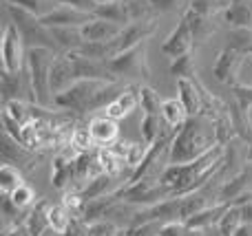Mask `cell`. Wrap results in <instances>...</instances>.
Segmentation results:
<instances>
[{
	"label": "cell",
	"mask_w": 252,
	"mask_h": 236,
	"mask_svg": "<svg viewBox=\"0 0 252 236\" xmlns=\"http://www.w3.org/2000/svg\"><path fill=\"white\" fill-rule=\"evenodd\" d=\"M219 128L213 115L208 113H197L186 119L179 131H175L173 141H170V153L168 163H188L199 159L215 146H219Z\"/></svg>",
	"instance_id": "cell-1"
},
{
	"label": "cell",
	"mask_w": 252,
	"mask_h": 236,
	"mask_svg": "<svg viewBox=\"0 0 252 236\" xmlns=\"http://www.w3.org/2000/svg\"><path fill=\"white\" fill-rule=\"evenodd\" d=\"M124 88L120 82H106V79H78L66 91L53 97V104L64 110H95L106 108Z\"/></svg>",
	"instance_id": "cell-2"
},
{
	"label": "cell",
	"mask_w": 252,
	"mask_h": 236,
	"mask_svg": "<svg viewBox=\"0 0 252 236\" xmlns=\"http://www.w3.org/2000/svg\"><path fill=\"white\" fill-rule=\"evenodd\" d=\"M58 53L44 47L27 49L25 55V78L29 86V100L40 106H53V93L49 86V69Z\"/></svg>",
	"instance_id": "cell-3"
},
{
	"label": "cell",
	"mask_w": 252,
	"mask_h": 236,
	"mask_svg": "<svg viewBox=\"0 0 252 236\" xmlns=\"http://www.w3.org/2000/svg\"><path fill=\"white\" fill-rule=\"evenodd\" d=\"M7 13L11 16L13 25L18 26V31H20V35H22V42L27 44V49L44 47V49H51V51L58 53V42L53 40L51 29L44 26L38 16L16 7V4H7Z\"/></svg>",
	"instance_id": "cell-4"
},
{
	"label": "cell",
	"mask_w": 252,
	"mask_h": 236,
	"mask_svg": "<svg viewBox=\"0 0 252 236\" xmlns=\"http://www.w3.org/2000/svg\"><path fill=\"white\" fill-rule=\"evenodd\" d=\"M118 194L128 206H142V208L155 206V203L173 197L170 188L161 184V179H157V177H144V179L135 181V184H126L118 190Z\"/></svg>",
	"instance_id": "cell-5"
},
{
	"label": "cell",
	"mask_w": 252,
	"mask_h": 236,
	"mask_svg": "<svg viewBox=\"0 0 252 236\" xmlns=\"http://www.w3.org/2000/svg\"><path fill=\"white\" fill-rule=\"evenodd\" d=\"M106 66L120 79H124V78L126 79H148L151 71H148V62H146V40L135 44L128 51L106 60Z\"/></svg>",
	"instance_id": "cell-6"
},
{
	"label": "cell",
	"mask_w": 252,
	"mask_h": 236,
	"mask_svg": "<svg viewBox=\"0 0 252 236\" xmlns=\"http://www.w3.org/2000/svg\"><path fill=\"white\" fill-rule=\"evenodd\" d=\"M22 35L18 31V26L11 22H7L2 29V42H0V53H2V71L7 73H20L25 69V55L22 51Z\"/></svg>",
	"instance_id": "cell-7"
},
{
	"label": "cell",
	"mask_w": 252,
	"mask_h": 236,
	"mask_svg": "<svg viewBox=\"0 0 252 236\" xmlns=\"http://www.w3.org/2000/svg\"><path fill=\"white\" fill-rule=\"evenodd\" d=\"M153 31H155V22H151V20H135V22H128V25L122 26V31H120V33L109 42V47H111V57L120 55V53H124V51H128V49H133L135 44L144 42V40H146L148 35L153 33Z\"/></svg>",
	"instance_id": "cell-8"
},
{
	"label": "cell",
	"mask_w": 252,
	"mask_h": 236,
	"mask_svg": "<svg viewBox=\"0 0 252 236\" xmlns=\"http://www.w3.org/2000/svg\"><path fill=\"white\" fill-rule=\"evenodd\" d=\"M73 82H78V78H75L71 51L56 55V57H53V62H51V69H49V86H51L53 97H56L58 93L66 91V88H69Z\"/></svg>",
	"instance_id": "cell-9"
},
{
	"label": "cell",
	"mask_w": 252,
	"mask_h": 236,
	"mask_svg": "<svg viewBox=\"0 0 252 236\" xmlns=\"http://www.w3.org/2000/svg\"><path fill=\"white\" fill-rule=\"evenodd\" d=\"M246 53L239 51L235 47H226L221 53H219L217 62L213 66V75L223 84H230L235 86L237 84V75H239V66L244 64Z\"/></svg>",
	"instance_id": "cell-10"
},
{
	"label": "cell",
	"mask_w": 252,
	"mask_h": 236,
	"mask_svg": "<svg viewBox=\"0 0 252 236\" xmlns=\"http://www.w3.org/2000/svg\"><path fill=\"white\" fill-rule=\"evenodd\" d=\"M93 18L95 16L89 11H80V9H73L69 4H58L53 11H49L47 16L40 18V22L44 26H49V29L51 26H82Z\"/></svg>",
	"instance_id": "cell-11"
},
{
	"label": "cell",
	"mask_w": 252,
	"mask_h": 236,
	"mask_svg": "<svg viewBox=\"0 0 252 236\" xmlns=\"http://www.w3.org/2000/svg\"><path fill=\"white\" fill-rule=\"evenodd\" d=\"M192 42H195V35H192L188 20L182 16V20H179V25L175 26V31L166 38V42L161 44V51L170 57H179V55H184V53L190 51Z\"/></svg>",
	"instance_id": "cell-12"
},
{
	"label": "cell",
	"mask_w": 252,
	"mask_h": 236,
	"mask_svg": "<svg viewBox=\"0 0 252 236\" xmlns=\"http://www.w3.org/2000/svg\"><path fill=\"white\" fill-rule=\"evenodd\" d=\"M80 31H82L84 42H109V40H113L115 35L122 31V25L95 16L93 20H89L87 25L80 26Z\"/></svg>",
	"instance_id": "cell-13"
},
{
	"label": "cell",
	"mask_w": 252,
	"mask_h": 236,
	"mask_svg": "<svg viewBox=\"0 0 252 236\" xmlns=\"http://www.w3.org/2000/svg\"><path fill=\"white\" fill-rule=\"evenodd\" d=\"M139 88L142 86H126L109 106H106V115L113 119H124L126 115H130L139 106Z\"/></svg>",
	"instance_id": "cell-14"
},
{
	"label": "cell",
	"mask_w": 252,
	"mask_h": 236,
	"mask_svg": "<svg viewBox=\"0 0 252 236\" xmlns=\"http://www.w3.org/2000/svg\"><path fill=\"white\" fill-rule=\"evenodd\" d=\"M177 91H179V100L186 106L188 115H197L204 110V95H201V86L197 84V79L177 78Z\"/></svg>",
	"instance_id": "cell-15"
},
{
	"label": "cell",
	"mask_w": 252,
	"mask_h": 236,
	"mask_svg": "<svg viewBox=\"0 0 252 236\" xmlns=\"http://www.w3.org/2000/svg\"><path fill=\"white\" fill-rule=\"evenodd\" d=\"M91 137L95 144H100L102 148L104 146H113L118 141V135H120V128H118V119L109 117V115H102V117H93L91 124Z\"/></svg>",
	"instance_id": "cell-16"
},
{
	"label": "cell",
	"mask_w": 252,
	"mask_h": 236,
	"mask_svg": "<svg viewBox=\"0 0 252 236\" xmlns=\"http://www.w3.org/2000/svg\"><path fill=\"white\" fill-rule=\"evenodd\" d=\"M228 206H230V203H215V206H208V208H204V210H199L197 214H192L190 219L186 221L188 230H190L192 234H199V232H204L206 228H210V225L219 223V219H221L223 212L228 210Z\"/></svg>",
	"instance_id": "cell-17"
},
{
	"label": "cell",
	"mask_w": 252,
	"mask_h": 236,
	"mask_svg": "<svg viewBox=\"0 0 252 236\" xmlns=\"http://www.w3.org/2000/svg\"><path fill=\"white\" fill-rule=\"evenodd\" d=\"M118 179L120 177H113V175H109V172H102V175L93 177V179L84 185L82 197L87 199V201H91V199H100V197H106V194H115L118 192V190H115Z\"/></svg>",
	"instance_id": "cell-18"
},
{
	"label": "cell",
	"mask_w": 252,
	"mask_h": 236,
	"mask_svg": "<svg viewBox=\"0 0 252 236\" xmlns=\"http://www.w3.org/2000/svg\"><path fill=\"white\" fill-rule=\"evenodd\" d=\"M223 18L230 22L235 29H248L252 26V7L248 0H230L223 9Z\"/></svg>",
	"instance_id": "cell-19"
},
{
	"label": "cell",
	"mask_w": 252,
	"mask_h": 236,
	"mask_svg": "<svg viewBox=\"0 0 252 236\" xmlns=\"http://www.w3.org/2000/svg\"><path fill=\"white\" fill-rule=\"evenodd\" d=\"M22 93L29 97L25 71H20V73H7V71H2V104H7L11 100H22Z\"/></svg>",
	"instance_id": "cell-20"
},
{
	"label": "cell",
	"mask_w": 252,
	"mask_h": 236,
	"mask_svg": "<svg viewBox=\"0 0 252 236\" xmlns=\"http://www.w3.org/2000/svg\"><path fill=\"white\" fill-rule=\"evenodd\" d=\"M188 117H190V115H188L186 106L182 104V100L170 97V100L161 102V119H164V124L170 131H179V128L186 124Z\"/></svg>",
	"instance_id": "cell-21"
},
{
	"label": "cell",
	"mask_w": 252,
	"mask_h": 236,
	"mask_svg": "<svg viewBox=\"0 0 252 236\" xmlns=\"http://www.w3.org/2000/svg\"><path fill=\"white\" fill-rule=\"evenodd\" d=\"M25 225L27 230H29L31 236H44L49 232V203L44 201V199H40L38 203H35V208L27 214L25 219Z\"/></svg>",
	"instance_id": "cell-22"
},
{
	"label": "cell",
	"mask_w": 252,
	"mask_h": 236,
	"mask_svg": "<svg viewBox=\"0 0 252 236\" xmlns=\"http://www.w3.org/2000/svg\"><path fill=\"white\" fill-rule=\"evenodd\" d=\"M250 181H252V172L250 170H241L239 175H235L232 179L223 181L221 190H219V194H217L219 203H230L235 197H239L241 192H246L248 185H250Z\"/></svg>",
	"instance_id": "cell-23"
},
{
	"label": "cell",
	"mask_w": 252,
	"mask_h": 236,
	"mask_svg": "<svg viewBox=\"0 0 252 236\" xmlns=\"http://www.w3.org/2000/svg\"><path fill=\"white\" fill-rule=\"evenodd\" d=\"M51 35L58 42V47L66 49V51H78L84 42L80 26H51Z\"/></svg>",
	"instance_id": "cell-24"
},
{
	"label": "cell",
	"mask_w": 252,
	"mask_h": 236,
	"mask_svg": "<svg viewBox=\"0 0 252 236\" xmlns=\"http://www.w3.org/2000/svg\"><path fill=\"white\" fill-rule=\"evenodd\" d=\"M73 175H75L73 161H71V159H66L62 153H58L56 159H53V168H51V184L56 185V188L62 190L66 184H71V181H73Z\"/></svg>",
	"instance_id": "cell-25"
},
{
	"label": "cell",
	"mask_w": 252,
	"mask_h": 236,
	"mask_svg": "<svg viewBox=\"0 0 252 236\" xmlns=\"http://www.w3.org/2000/svg\"><path fill=\"white\" fill-rule=\"evenodd\" d=\"M2 115L11 117L13 122H18L20 126H27L29 122H33L35 115H33V102L27 104L22 100H11L7 104H2Z\"/></svg>",
	"instance_id": "cell-26"
},
{
	"label": "cell",
	"mask_w": 252,
	"mask_h": 236,
	"mask_svg": "<svg viewBox=\"0 0 252 236\" xmlns=\"http://www.w3.org/2000/svg\"><path fill=\"white\" fill-rule=\"evenodd\" d=\"M244 225V212H241V206H228V210L223 212V216L219 219L217 228L221 236H235L237 230Z\"/></svg>",
	"instance_id": "cell-27"
},
{
	"label": "cell",
	"mask_w": 252,
	"mask_h": 236,
	"mask_svg": "<svg viewBox=\"0 0 252 236\" xmlns=\"http://www.w3.org/2000/svg\"><path fill=\"white\" fill-rule=\"evenodd\" d=\"M95 16L97 18H104V20H111V22H118V25H122V26H126L130 22L128 16H126L124 0H111V2L97 4Z\"/></svg>",
	"instance_id": "cell-28"
},
{
	"label": "cell",
	"mask_w": 252,
	"mask_h": 236,
	"mask_svg": "<svg viewBox=\"0 0 252 236\" xmlns=\"http://www.w3.org/2000/svg\"><path fill=\"white\" fill-rule=\"evenodd\" d=\"M22 184H25V181H22V175H20V170H18V166L4 161L2 166H0V190H2V194H11L13 190H18Z\"/></svg>",
	"instance_id": "cell-29"
},
{
	"label": "cell",
	"mask_w": 252,
	"mask_h": 236,
	"mask_svg": "<svg viewBox=\"0 0 252 236\" xmlns=\"http://www.w3.org/2000/svg\"><path fill=\"white\" fill-rule=\"evenodd\" d=\"M69 214L71 212L64 206H49V228H51V232H58L62 236L69 232L71 223H73Z\"/></svg>",
	"instance_id": "cell-30"
},
{
	"label": "cell",
	"mask_w": 252,
	"mask_h": 236,
	"mask_svg": "<svg viewBox=\"0 0 252 236\" xmlns=\"http://www.w3.org/2000/svg\"><path fill=\"white\" fill-rule=\"evenodd\" d=\"M184 18H186L188 25H190V31H192V35H195V42H204V40L215 31V26L208 22V18L197 16V13H192L190 9L184 11Z\"/></svg>",
	"instance_id": "cell-31"
},
{
	"label": "cell",
	"mask_w": 252,
	"mask_h": 236,
	"mask_svg": "<svg viewBox=\"0 0 252 236\" xmlns=\"http://www.w3.org/2000/svg\"><path fill=\"white\" fill-rule=\"evenodd\" d=\"M4 4H16V7L42 18V16H47L49 11H53L56 4H60V2H58V0H4Z\"/></svg>",
	"instance_id": "cell-32"
},
{
	"label": "cell",
	"mask_w": 252,
	"mask_h": 236,
	"mask_svg": "<svg viewBox=\"0 0 252 236\" xmlns=\"http://www.w3.org/2000/svg\"><path fill=\"white\" fill-rule=\"evenodd\" d=\"M170 73H173L175 78L195 79L197 69H195V55H192V51H188V53H184V55L175 57L173 64H170Z\"/></svg>",
	"instance_id": "cell-33"
},
{
	"label": "cell",
	"mask_w": 252,
	"mask_h": 236,
	"mask_svg": "<svg viewBox=\"0 0 252 236\" xmlns=\"http://www.w3.org/2000/svg\"><path fill=\"white\" fill-rule=\"evenodd\" d=\"M230 0H188V9L197 16H204V18H210L215 13L223 11L228 7Z\"/></svg>",
	"instance_id": "cell-34"
},
{
	"label": "cell",
	"mask_w": 252,
	"mask_h": 236,
	"mask_svg": "<svg viewBox=\"0 0 252 236\" xmlns=\"http://www.w3.org/2000/svg\"><path fill=\"white\" fill-rule=\"evenodd\" d=\"M139 131H142V141L146 146L155 144L161 135L159 128V115H144L142 122H139Z\"/></svg>",
	"instance_id": "cell-35"
},
{
	"label": "cell",
	"mask_w": 252,
	"mask_h": 236,
	"mask_svg": "<svg viewBox=\"0 0 252 236\" xmlns=\"http://www.w3.org/2000/svg\"><path fill=\"white\" fill-rule=\"evenodd\" d=\"M139 106L144 115H161V100L151 86L139 88Z\"/></svg>",
	"instance_id": "cell-36"
},
{
	"label": "cell",
	"mask_w": 252,
	"mask_h": 236,
	"mask_svg": "<svg viewBox=\"0 0 252 236\" xmlns=\"http://www.w3.org/2000/svg\"><path fill=\"white\" fill-rule=\"evenodd\" d=\"M126 7V16L130 22L135 20H146L148 11H151V2L148 0H124Z\"/></svg>",
	"instance_id": "cell-37"
},
{
	"label": "cell",
	"mask_w": 252,
	"mask_h": 236,
	"mask_svg": "<svg viewBox=\"0 0 252 236\" xmlns=\"http://www.w3.org/2000/svg\"><path fill=\"white\" fill-rule=\"evenodd\" d=\"M232 95H235V102L241 110L250 117V110H252V86L248 84H235L232 86Z\"/></svg>",
	"instance_id": "cell-38"
},
{
	"label": "cell",
	"mask_w": 252,
	"mask_h": 236,
	"mask_svg": "<svg viewBox=\"0 0 252 236\" xmlns=\"http://www.w3.org/2000/svg\"><path fill=\"white\" fill-rule=\"evenodd\" d=\"M62 206L71 212V216H82L84 214V206H87V199L82 197V192H80V190H73V192H66L64 194Z\"/></svg>",
	"instance_id": "cell-39"
},
{
	"label": "cell",
	"mask_w": 252,
	"mask_h": 236,
	"mask_svg": "<svg viewBox=\"0 0 252 236\" xmlns=\"http://www.w3.org/2000/svg\"><path fill=\"white\" fill-rule=\"evenodd\" d=\"M228 47H235L239 51H244L246 55H252V31L250 29H235L230 33V44Z\"/></svg>",
	"instance_id": "cell-40"
},
{
	"label": "cell",
	"mask_w": 252,
	"mask_h": 236,
	"mask_svg": "<svg viewBox=\"0 0 252 236\" xmlns=\"http://www.w3.org/2000/svg\"><path fill=\"white\" fill-rule=\"evenodd\" d=\"M161 225H164V221H148V223L130 225L124 234L126 236H159Z\"/></svg>",
	"instance_id": "cell-41"
},
{
	"label": "cell",
	"mask_w": 252,
	"mask_h": 236,
	"mask_svg": "<svg viewBox=\"0 0 252 236\" xmlns=\"http://www.w3.org/2000/svg\"><path fill=\"white\" fill-rule=\"evenodd\" d=\"M71 141H73L75 146H78L82 153H89L91 150V146L95 144L93 141V137H91V128L89 126H78L73 132H71Z\"/></svg>",
	"instance_id": "cell-42"
},
{
	"label": "cell",
	"mask_w": 252,
	"mask_h": 236,
	"mask_svg": "<svg viewBox=\"0 0 252 236\" xmlns=\"http://www.w3.org/2000/svg\"><path fill=\"white\" fill-rule=\"evenodd\" d=\"M7 197H11V201L16 203L18 208H22V210H25V208H29L31 203L35 201V194H33V190H31L27 184H22L20 188H18V190H13V192H11V194H7Z\"/></svg>",
	"instance_id": "cell-43"
},
{
	"label": "cell",
	"mask_w": 252,
	"mask_h": 236,
	"mask_svg": "<svg viewBox=\"0 0 252 236\" xmlns=\"http://www.w3.org/2000/svg\"><path fill=\"white\" fill-rule=\"evenodd\" d=\"M118 228H115L111 221L100 219L95 223H89L87 225V236H118Z\"/></svg>",
	"instance_id": "cell-44"
},
{
	"label": "cell",
	"mask_w": 252,
	"mask_h": 236,
	"mask_svg": "<svg viewBox=\"0 0 252 236\" xmlns=\"http://www.w3.org/2000/svg\"><path fill=\"white\" fill-rule=\"evenodd\" d=\"M159 236H195L188 230V225H186V221H166L164 225H161V232Z\"/></svg>",
	"instance_id": "cell-45"
},
{
	"label": "cell",
	"mask_w": 252,
	"mask_h": 236,
	"mask_svg": "<svg viewBox=\"0 0 252 236\" xmlns=\"http://www.w3.org/2000/svg\"><path fill=\"white\" fill-rule=\"evenodd\" d=\"M60 4H69L73 9H80V11H89L95 16V9H97V2L95 0H58Z\"/></svg>",
	"instance_id": "cell-46"
},
{
	"label": "cell",
	"mask_w": 252,
	"mask_h": 236,
	"mask_svg": "<svg viewBox=\"0 0 252 236\" xmlns=\"http://www.w3.org/2000/svg\"><path fill=\"white\" fill-rule=\"evenodd\" d=\"M148 2H151L153 7L161 9V11H168V9L175 7V2H177V0H148Z\"/></svg>",
	"instance_id": "cell-47"
},
{
	"label": "cell",
	"mask_w": 252,
	"mask_h": 236,
	"mask_svg": "<svg viewBox=\"0 0 252 236\" xmlns=\"http://www.w3.org/2000/svg\"><path fill=\"white\" fill-rule=\"evenodd\" d=\"M7 236H31V234H29V230H27L25 223H18V225H13L11 232H9Z\"/></svg>",
	"instance_id": "cell-48"
},
{
	"label": "cell",
	"mask_w": 252,
	"mask_h": 236,
	"mask_svg": "<svg viewBox=\"0 0 252 236\" xmlns=\"http://www.w3.org/2000/svg\"><path fill=\"white\" fill-rule=\"evenodd\" d=\"M241 212H244V221L246 223H252V201L241 206Z\"/></svg>",
	"instance_id": "cell-49"
},
{
	"label": "cell",
	"mask_w": 252,
	"mask_h": 236,
	"mask_svg": "<svg viewBox=\"0 0 252 236\" xmlns=\"http://www.w3.org/2000/svg\"><path fill=\"white\" fill-rule=\"evenodd\" d=\"M235 236H252V223H244L239 230H237Z\"/></svg>",
	"instance_id": "cell-50"
},
{
	"label": "cell",
	"mask_w": 252,
	"mask_h": 236,
	"mask_svg": "<svg viewBox=\"0 0 252 236\" xmlns=\"http://www.w3.org/2000/svg\"><path fill=\"white\" fill-rule=\"evenodd\" d=\"M248 161L252 163V146H250V150H248Z\"/></svg>",
	"instance_id": "cell-51"
},
{
	"label": "cell",
	"mask_w": 252,
	"mask_h": 236,
	"mask_svg": "<svg viewBox=\"0 0 252 236\" xmlns=\"http://www.w3.org/2000/svg\"><path fill=\"white\" fill-rule=\"evenodd\" d=\"M95 2H97V4H102V2H111V0H95Z\"/></svg>",
	"instance_id": "cell-52"
},
{
	"label": "cell",
	"mask_w": 252,
	"mask_h": 236,
	"mask_svg": "<svg viewBox=\"0 0 252 236\" xmlns=\"http://www.w3.org/2000/svg\"><path fill=\"white\" fill-rule=\"evenodd\" d=\"M195 236H197V234H195Z\"/></svg>",
	"instance_id": "cell-53"
}]
</instances>
